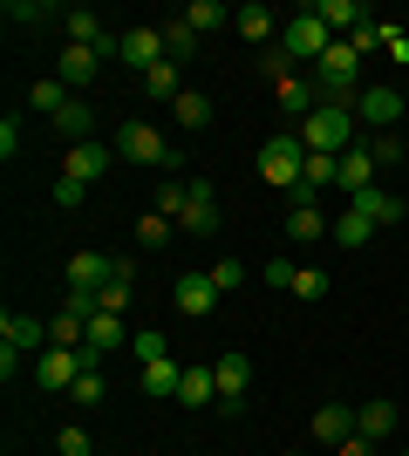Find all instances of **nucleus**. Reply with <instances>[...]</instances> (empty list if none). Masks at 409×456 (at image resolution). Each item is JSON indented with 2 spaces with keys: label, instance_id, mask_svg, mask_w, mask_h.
I'll return each instance as SVG.
<instances>
[{
  "label": "nucleus",
  "instance_id": "9",
  "mask_svg": "<svg viewBox=\"0 0 409 456\" xmlns=\"http://www.w3.org/2000/svg\"><path fill=\"white\" fill-rule=\"evenodd\" d=\"M177 232H192V239H218V198L205 177H192V198L177 211Z\"/></svg>",
  "mask_w": 409,
  "mask_h": 456
},
{
  "label": "nucleus",
  "instance_id": "11",
  "mask_svg": "<svg viewBox=\"0 0 409 456\" xmlns=\"http://www.w3.org/2000/svg\"><path fill=\"white\" fill-rule=\"evenodd\" d=\"M110 164H117V143H96V136H89V143H69V157H61V177H76V184H96Z\"/></svg>",
  "mask_w": 409,
  "mask_h": 456
},
{
  "label": "nucleus",
  "instance_id": "24",
  "mask_svg": "<svg viewBox=\"0 0 409 456\" xmlns=\"http://www.w3.org/2000/svg\"><path fill=\"white\" fill-rule=\"evenodd\" d=\"M177 388H184V362H177V354H164V362H151L143 368V395H177Z\"/></svg>",
  "mask_w": 409,
  "mask_h": 456
},
{
  "label": "nucleus",
  "instance_id": "18",
  "mask_svg": "<svg viewBox=\"0 0 409 456\" xmlns=\"http://www.w3.org/2000/svg\"><path fill=\"white\" fill-rule=\"evenodd\" d=\"M348 205L362 211V218H375V225H403V198H396V191H382V184H369V191H355Z\"/></svg>",
  "mask_w": 409,
  "mask_h": 456
},
{
  "label": "nucleus",
  "instance_id": "46",
  "mask_svg": "<svg viewBox=\"0 0 409 456\" xmlns=\"http://www.w3.org/2000/svg\"><path fill=\"white\" fill-rule=\"evenodd\" d=\"M14 151H20V123L7 116V123H0V157H14Z\"/></svg>",
  "mask_w": 409,
  "mask_h": 456
},
{
  "label": "nucleus",
  "instance_id": "32",
  "mask_svg": "<svg viewBox=\"0 0 409 456\" xmlns=\"http://www.w3.org/2000/svg\"><path fill=\"white\" fill-rule=\"evenodd\" d=\"M143 95H157V102H177V95H184V89H177V61H157L151 76H143Z\"/></svg>",
  "mask_w": 409,
  "mask_h": 456
},
{
  "label": "nucleus",
  "instance_id": "8",
  "mask_svg": "<svg viewBox=\"0 0 409 456\" xmlns=\"http://www.w3.org/2000/svg\"><path fill=\"white\" fill-rule=\"evenodd\" d=\"M82 375H89V362H82V347H41V362H35V381L48 388V395H61V388H76Z\"/></svg>",
  "mask_w": 409,
  "mask_h": 456
},
{
  "label": "nucleus",
  "instance_id": "26",
  "mask_svg": "<svg viewBox=\"0 0 409 456\" xmlns=\"http://www.w3.org/2000/svg\"><path fill=\"white\" fill-rule=\"evenodd\" d=\"M55 130L69 136V143H89V130H96V116H89V102H82V95H69V102H61Z\"/></svg>",
  "mask_w": 409,
  "mask_h": 456
},
{
  "label": "nucleus",
  "instance_id": "12",
  "mask_svg": "<svg viewBox=\"0 0 409 456\" xmlns=\"http://www.w3.org/2000/svg\"><path fill=\"white\" fill-rule=\"evenodd\" d=\"M171 300H177V314H184V321H205V314L218 306V286L205 280V273H184V280L171 286Z\"/></svg>",
  "mask_w": 409,
  "mask_h": 456
},
{
  "label": "nucleus",
  "instance_id": "23",
  "mask_svg": "<svg viewBox=\"0 0 409 456\" xmlns=\"http://www.w3.org/2000/svg\"><path fill=\"white\" fill-rule=\"evenodd\" d=\"M375 232H382L375 218H362L355 205H341V218H334V232H328V239H334V246H348V252H355V246H369Z\"/></svg>",
  "mask_w": 409,
  "mask_h": 456
},
{
  "label": "nucleus",
  "instance_id": "33",
  "mask_svg": "<svg viewBox=\"0 0 409 456\" xmlns=\"http://www.w3.org/2000/svg\"><path fill=\"white\" fill-rule=\"evenodd\" d=\"M28 102H35V116H48V123H55L61 102H69V89H61V82H35V89H28Z\"/></svg>",
  "mask_w": 409,
  "mask_h": 456
},
{
  "label": "nucleus",
  "instance_id": "27",
  "mask_svg": "<svg viewBox=\"0 0 409 456\" xmlns=\"http://www.w3.org/2000/svg\"><path fill=\"white\" fill-rule=\"evenodd\" d=\"M0 341H7V347L20 354V347H41V341H48V327H41V321H28V314H7V321H0Z\"/></svg>",
  "mask_w": 409,
  "mask_h": 456
},
{
  "label": "nucleus",
  "instance_id": "21",
  "mask_svg": "<svg viewBox=\"0 0 409 456\" xmlns=\"http://www.w3.org/2000/svg\"><path fill=\"white\" fill-rule=\"evenodd\" d=\"M177 20H184V28H192V35H212V28H233V7H225V0H192V7H184V14H177Z\"/></svg>",
  "mask_w": 409,
  "mask_h": 456
},
{
  "label": "nucleus",
  "instance_id": "19",
  "mask_svg": "<svg viewBox=\"0 0 409 456\" xmlns=\"http://www.w3.org/2000/svg\"><path fill=\"white\" fill-rule=\"evenodd\" d=\"M273 95H280V110H287V116H314V110H321V89H314L307 76H280Z\"/></svg>",
  "mask_w": 409,
  "mask_h": 456
},
{
  "label": "nucleus",
  "instance_id": "38",
  "mask_svg": "<svg viewBox=\"0 0 409 456\" xmlns=\"http://www.w3.org/2000/svg\"><path fill=\"white\" fill-rule=\"evenodd\" d=\"M184 198H192V184H157V218H177V211H184Z\"/></svg>",
  "mask_w": 409,
  "mask_h": 456
},
{
  "label": "nucleus",
  "instance_id": "36",
  "mask_svg": "<svg viewBox=\"0 0 409 456\" xmlns=\"http://www.w3.org/2000/svg\"><path fill=\"white\" fill-rule=\"evenodd\" d=\"M130 354H136V362H143V368H151V362H164V354H171V341H164L157 327H143V334H136V341H130Z\"/></svg>",
  "mask_w": 409,
  "mask_h": 456
},
{
  "label": "nucleus",
  "instance_id": "45",
  "mask_svg": "<svg viewBox=\"0 0 409 456\" xmlns=\"http://www.w3.org/2000/svg\"><path fill=\"white\" fill-rule=\"evenodd\" d=\"M82 191H89V184H76V177H61V184H55V205H61V211H76V205H82Z\"/></svg>",
  "mask_w": 409,
  "mask_h": 456
},
{
  "label": "nucleus",
  "instance_id": "14",
  "mask_svg": "<svg viewBox=\"0 0 409 456\" xmlns=\"http://www.w3.org/2000/svg\"><path fill=\"white\" fill-rule=\"evenodd\" d=\"M117 347H123V314H96V321H89V341H82V362L102 368Z\"/></svg>",
  "mask_w": 409,
  "mask_h": 456
},
{
  "label": "nucleus",
  "instance_id": "49",
  "mask_svg": "<svg viewBox=\"0 0 409 456\" xmlns=\"http://www.w3.org/2000/svg\"><path fill=\"white\" fill-rule=\"evenodd\" d=\"M403 456H409V443H403Z\"/></svg>",
  "mask_w": 409,
  "mask_h": 456
},
{
  "label": "nucleus",
  "instance_id": "35",
  "mask_svg": "<svg viewBox=\"0 0 409 456\" xmlns=\"http://www.w3.org/2000/svg\"><path fill=\"white\" fill-rule=\"evenodd\" d=\"M362 143H369L375 164H403V136H396V130H369Z\"/></svg>",
  "mask_w": 409,
  "mask_h": 456
},
{
  "label": "nucleus",
  "instance_id": "50",
  "mask_svg": "<svg viewBox=\"0 0 409 456\" xmlns=\"http://www.w3.org/2000/svg\"><path fill=\"white\" fill-rule=\"evenodd\" d=\"M287 456H293V450H287Z\"/></svg>",
  "mask_w": 409,
  "mask_h": 456
},
{
  "label": "nucleus",
  "instance_id": "4",
  "mask_svg": "<svg viewBox=\"0 0 409 456\" xmlns=\"http://www.w3.org/2000/svg\"><path fill=\"white\" fill-rule=\"evenodd\" d=\"M117 157H130V164H157V171H177V151H171V136L157 130V123H123V130H117Z\"/></svg>",
  "mask_w": 409,
  "mask_h": 456
},
{
  "label": "nucleus",
  "instance_id": "15",
  "mask_svg": "<svg viewBox=\"0 0 409 456\" xmlns=\"http://www.w3.org/2000/svg\"><path fill=\"white\" fill-rule=\"evenodd\" d=\"M348 436H355V409H348V402H321V409H314V443L341 450Z\"/></svg>",
  "mask_w": 409,
  "mask_h": 456
},
{
  "label": "nucleus",
  "instance_id": "29",
  "mask_svg": "<svg viewBox=\"0 0 409 456\" xmlns=\"http://www.w3.org/2000/svg\"><path fill=\"white\" fill-rule=\"evenodd\" d=\"M328 218H321V205H293L287 211V239H328Z\"/></svg>",
  "mask_w": 409,
  "mask_h": 456
},
{
  "label": "nucleus",
  "instance_id": "30",
  "mask_svg": "<svg viewBox=\"0 0 409 456\" xmlns=\"http://www.w3.org/2000/svg\"><path fill=\"white\" fill-rule=\"evenodd\" d=\"M171 110H177V123H184V130H205V123H212V95L184 89V95H177V102H171Z\"/></svg>",
  "mask_w": 409,
  "mask_h": 456
},
{
  "label": "nucleus",
  "instance_id": "39",
  "mask_svg": "<svg viewBox=\"0 0 409 456\" xmlns=\"http://www.w3.org/2000/svg\"><path fill=\"white\" fill-rule=\"evenodd\" d=\"M69 402H82V409H96V402H110V388H102V375H96V368H89V375H82L76 388H69Z\"/></svg>",
  "mask_w": 409,
  "mask_h": 456
},
{
  "label": "nucleus",
  "instance_id": "1",
  "mask_svg": "<svg viewBox=\"0 0 409 456\" xmlns=\"http://www.w3.org/2000/svg\"><path fill=\"white\" fill-rule=\"evenodd\" d=\"M300 143L321 157H341L362 143V123H355V102H321L314 116H300Z\"/></svg>",
  "mask_w": 409,
  "mask_h": 456
},
{
  "label": "nucleus",
  "instance_id": "20",
  "mask_svg": "<svg viewBox=\"0 0 409 456\" xmlns=\"http://www.w3.org/2000/svg\"><path fill=\"white\" fill-rule=\"evenodd\" d=\"M355 436H369V443L396 436V402H355Z\"/></svg>",
  "mask_w": 409,
  "mask_h": 456
},
{
  "label": "nucleus",
  "instance_id": "37",
  "mask_svg": "<svg viewBox=\"0 0 409 456\" xmlns=\"http://www.w3.org/2000/svg\"><path fill=\"white\" fill-rule=\"evenodd\" d=\"M136 239H143V246H171V218H157V211H143V218H136Z\"/></svg>",
  "mask_w": 409,
  "mask_h": 456
},
{
  "label": "nucleus",
  "instance_id": "6",
  "mask_svg": "<svg viewBox=\"0 0 409 456\" xmlns=\"http://www.w3.org/2000/svg\"><path fill=\"white\" fill-rule=\"evenodd\" d=\"M280 48H287L293 61H321V55L334 48V35L321 28V14H314V7H300V14H287V41H280Z\"/></svg>",
  "mask_w": 409,
  "mask_h": 456
},
{
  "label": "nucleus",
  "instance_id": "22",
  "mask_svg": "<svg viewBox=\"0 0 409 456\" xmlns=\"http://www.w3.org/2000/svg\"><path fill=\"white\" fill-rule=\"evenodd\" d=\"M102 48H76V41H69V48H61V76H69V89H82V82H96V69H102Z\"/></svg>",
  "mask_w": 409,
  "mask_h": 456
},
{
  "label": "nucleus",
  "instance_id": "47",
  "mask_svg": "<svg viewBox=\"0 0 409 456\" xmlns=\"http://www.w3.org/2000/svg\"><path fill=\"white\" fill-rule=\"evenodd\" d=\"M293 273H300V266H287V259H273V266H266V280L280 286V293H287V286H293Z\"/></svg>",
  "mask_w": 409,
  "mask_h": 456
},
{
  "label": "nucleus",
  "instance_id": "16",
  "mask_svg": "<svg viewBox=\"0 0 409 456\" xmlns=\"http://www.w3.org/2000/svg\"><path fill=\"white\" fill-rule=\"evenodd\" d=\"M184 409H218V375L212 362H184V388H177Z\"/></svg>",
  "mask_w": 409,
  "mask_h": 456
},
{
  "label": "nucleus",
  "instance_id": "5",
  "mask_svg": "<svg viewBox=\"0 0 409 456\" xmlns=\"http://www.w3.org/2000/svg\"><path fill=\"white\" fill-rule=\"evenodd\" d=\"M212 375H218V416L233 422L239 409H246V388H253V362H246L239 347H225V354L212 362Z\"/></svg>",
  "mask_w": 409,
  "mask_h": 456
},
{
  "label": "nucleus",
  "instance_id": "13",
  "mask_svg": "<svg viewBox=\"0 0 409 456\" xmlns=\"http://www.w3.org/2000/svg\"><path fill=\"white\" fill-rule=\"evenodd\" d=\"M123 259H110V252H69V286H82V293H96V286L117 280Z\"/></svg>",
  "mask_w": 409,
  "mask_h": 456
},
{
  "label": "nucleus",
  "instance_id": "2",
  "mask_svg": "<svg viewBox=\"0 0 409 456\" xmlns=\"http://www.w3.org/2000/svg\"><path fill=\"white\" fill-rule=\"evenodd\" d=\"M314 89H321V102H355L362 95V55H355V41H334L328 55L314 61Z\"/></svg>",
  "mask_w": 409,
  "mask_h": 456
},
{
  "label": "nucleus",
  "instance_id": "42",
  "mask_svg": "<svg viewBox=\"0 0 409 456\" xmlns=\"http://www.w3.org/2000/svg\"><path fill=\"white\" fill-rule=\"evenodd\" d=\"M259 69L280 82V76H293V55H287V48H259Z\"/></svg>",
  "mask_w": 409,
  "mask_h": 456
},
{
  "label": "nucleus",
  "instance_id": "7",
  "mask_svg": "<svg viewBox=\"0 0 409 456\" xmlns=\"http://www.w3.org/2000/svg\"><path fill=\"white\" fill-rule=\"evenodd\" d=\"M117 61L130 69V76H151L157 61H171L164 55V28H123L117 35Z\"/></svg>",
  "mask_w": 409,
  "mask_h": 456
},
{
  "label": "nucleus",
  "instance_id": "44",
  "mask_svg": "<svg viewBox=\"0 0 409 456\" xmlns=\"http://www.w3.org/2000/svg\"><path fill=\"white\" fill-rule=\"evenodd\" d=\"M61 456H89V429H76V422H69V429H61Z\"/></svg>",
  "mask_w": 409,
  "mask_h": 456
},
{
  "label": "nucleus",
  "instance_id": "41",
  "mask_svg": "<svg viewBox=\"0 0 409 456\" xmlns=\"http://www.w3.org/2000/svg\"><path fill=\"white\" fill-rule=\"evenodd\" d=\"M382 48H389V61L403 69L409 61V28H389V20H382Z\"/></svg>",
  "mask_w": 409,
  "mask_h": 456
},
{
  "label": "nucleus",
  "instance_id": "48",
  "mask_svg": "<svg viewBox=\"0 0 409 456\" xmlns=\"http://www.w3.org/2000/svg\"><path fill=\"white\" fill-rule=\"evenodd\" d=\"M341 456H375V443L369 436H348V443H341Z\"/></svg>",
  "mask_w": 409,
  "mask_h": 456
},
{
  "label": "nucleus",
  "instance_id": "34",
  "mask_svg": "<svg viewBox=\"0 0 409 456\" xmlns=\"http://www.w3.org/2000/svg\"><path fill=\"white\" fill-rule=\"evenodd\" d=\"M287 293H293V300H328V273H321V266H300Z\"/></svg>",
  "mask_w": 409,
  "mask_h": 456
},
{
  "label": "nucleus",
  "instance_id": "28",
  "mask_svg": "<svg viewBox=\"0 0 409 456\" xmlns=\"http://www.w3.org/2000/svg\"><path fill=\"white\" fill-rule=\"evenodd\" d=\"M239 35L246 41H266L273 28H280V14H273V7H259V0H246V7H239V20H233Z\"/></svg>",
  "mask_w": 409,
  "mask_h": 456
},
{
  "label": "nucleus",
  "instance_id": "17",
  "mask_svg": "<svg viewBox=\"0 0 409 456\" xmlns=\"http://www.w3.org/2000/svg\"><path fill=\"white\" fill-rule=\"evenodd\" d=\"M314 14H321V28H328V35H355L362 20H375L362 0H314Z\"/></svg>",
  "mask_w": 409,
  "mask_h": 456
},
{
  "label": "nucleus",
  "instance_id": "40",
  "mask_svg": "<svg viewBox=\"0 0 409 456\" xmlns=\"http://www.w3.org/2000/svg\"><path fill=\"white\" fill-rule=\"evenodd\" d=\"M205 280H212L218 293H239V280H246V266H239V259H218V266H205Z\"/></svg>",
  "mask_w": 409,
  "mask_h": 456
},
{
  "label": "nucleus",
  "instance_id": "31",
  "mask_svg": "<svg viewBox=\"0 0 409 456\" xmlns=\"http://www.w3.org/2000/svg\"><path fill=\"white\" fill-rule=\"evenodd\" d=\"M164 55H171L177 69H184V61L198 55V35H192V28H184V20H164Z\"/></svg>",
  "mask_w": 409,
  "mask_h": 456
},
{
  "label": "nucleus",
  "instance_id": "3",
  "mask_svg": "<svg viewBox=\"0 0 409 456\" xmlns=\"http://www.w3.org/2000/svg\"><path fill=\"white\" fill-rule=\"evenodd\" d=\"M300 171H307V143H300V130L259 143V177H266V184H280L293 198V191H300Z\"/></svg>",
  "mask_w": 409,
  "mask_h": 456
},
{
  "label": "nucleus",
  "instance_id": "10",
  "mask_svg": "<svg viewBox=\"0 0 409 456\" xmlns=\"http://www.w3.org/2000/svg\"><path fill=\"white\" fill-rule=\"evenodd\" d=\"M355 123H369V130H389V123H403V89H389V82L362 89V95H355Z\"/></svg>",
  "mask_w": 409,
  "mask_h": 456
},
{
  "label": "nucleus",
  "instance_id": "25",
  "mask_svg": "<svg viewBox=\"0 0 409 456\" xmlns=\"http://www.w3.org/2000/svg\"><path fill=\"white\" fill-rule=\"evenodd\" d=\"M375 184V157H369V143H355V151H341V191H369Z\"/></svg>",
  "mask_w": 409,
  "mask_h": 456
},
{
  "label": "nucleus",
  "instance_id": "43",
  "mask_svg": "<svg viewBox=\"0 0 409 456\" xmlns=\"http://www.w3.org/2000/svg\"><path fill=\"white\" fill-rule=\"evenodd\" d=\"M355 55H369V48H382V20H362V28H355Z\"/></svg>",
  "mask_w": 409,
  "mask_h": 456
}]
</instances>
